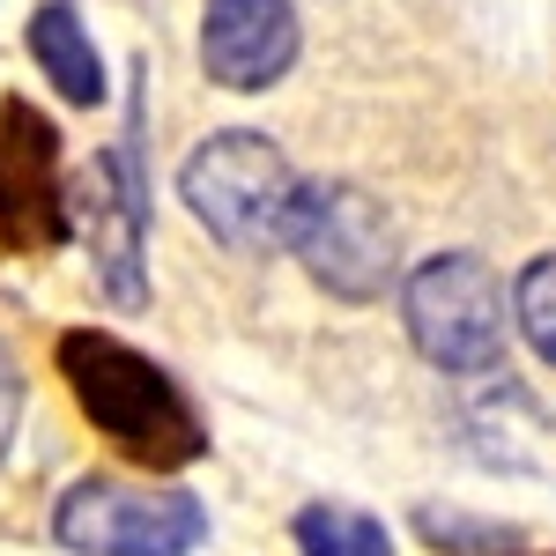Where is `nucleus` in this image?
<instances>
[{"label":"nucleus","instance_id":"obj_4","mask_svg":"<svg viewBox=\"0 0 556 556\" xmlns=\"http://www.w3.org/2000/svg\"><path fill=\"white\" fill-rule=\"evenodd\" d=\"M208 534V513L193 490L156 482H112L89 475L52 505V542L75 556H193Z\"/></svg>","mask_w":556,"mask_h":556},{"label":"nucleus","instance_id":"obj_10","mask_svg":"<svg viewBox=\"0 0 556 556\" xmlns=\"http://www.w3.org/2000/svg\"><path fill=\"white\" fill-rule=\"evenodd\" d=\"M298 549L304 556H393V534L371 513H349V505H304Z\"/></svg>","mask_w":556,"mask_h":556},{"label":"nucleus","instance_id":"obj_7","mask_svg":"<svg viewBox=\"0 0 556 556\" xmlns=\"http://www.w3.org/2000/svg\"><path fill=\"white\" fill-rule=\"evenodd\" d=\"M298 60V8L290 0H208L201 15V67L223 89H267Z\"/></svg>","mask_w":556,"mask_h":556},{"label":"nucleus","instance_id":"obj_2","mask_svg":"<svg viewBox=\"0 0 556 556\" xmlns=\"http://www.w3.org/2000/svg\"><path fill=\"white\" fill-rule=\"evenodd\" d=\"M186 208L208 223L230 253H290V215H298V172L267 134H208L186 172H178Z\"/></svg>","mask_w":556,"mask_h":556},{"label":"nucleus","instance_id":"obj_3","mask_svg":"<svg viewBox=\"0 0 556 556\" xmlns=\"http://www.w3.org/2000/svg\"><path fill=\"white\" fill-rule=\"evenodd\" d=\"M290 253L304 260V275L342 304H371L386 298L393 267H401V238H393V215L386 201H371L364 186L349 178H312L298 193L290 215Z\"/></svg>","mask_w":556,"mask_h":556},{"label":"nucleus","instance_id":"obj_6","mask_svg":"<svg viewBox=\"0 0 556 556\" xmlns=\"http://www.w3.org/2000/svg\"><path fill=\"white\" fill-rule=\"evenodd\" d=\"M0 238L15 253H45L67 238V178L60 141L23 97L0 104Z\"/></svg>","mask_w":556,"mask_h":556},{"label":"nucleus","instance_id":"obj_12","mask_svg":"<svg viewBox=\"0 0 556 556\" xmlns=\"http://www.w3.org/2000/svg\"><path fill=\"white\" fill-rule=\"evenodd\" d=\"M424 542L445 556H513L519 549L513 527H475L468 513H424Z\"/></svg>","mask_w":556,"mask_h":556},{"label":"nucleus","instance_id":"obj_11","mask_svg":"<svg viewBox=\"0 0 556 556\" xmlns=\"http://www.w3.org/2000/svg\"><path fill=\"white\" fill-rule=\"evenodd\" d=\"M513 312H519V334L534 342V356L556 364V253L527 260V275L513 282Z\"/></svg>","mask_w":556,"mask_h":556},{"label":"nucleus","instance_id":"obj_8","mask_svg":"<svg viewBox=\"0 0 556 556\" xmlns=\"http://www.w3.org/2000/svg\"><path fill=\"white\" fill-rule=\"evenodd\" d=\"M141 230H149V201L127 186L119 156H97L89 172V238H97V267H104V298L141 304Z\"/></svg>","mask_w":556,"mask_h":556},{"label":"nucleus","instance_id":"obj_9","mask_svg":"<svg viewBox=\"0 0 556 556\" xmlns=\"http://www.w3.org/2000/svg\"><path fill=\"white\" fill-rule=\"evenodd\" d=\"M30 60L67 104H104V67H97V45H89L75 0H45L30 15Z\"/></svg>","mask_w":556,"mask_h":556},{"label":"nucleus","instance_id":"obj_5","mask_svg":"<svg viewBox=\"0 0 556 556\" xmlns=\"http://www.w3.org/2000/svg\"><path fill=\"white\" fill-rule=\"evenodd\" d=\"M408 342L438 371H490L505 356V290L475 253H438L401 282Z\"/></svg>","mask_w":556,"mask_h":556},{"label":"nucleus","instance_id":"obj_1","mask_svg":"<svg viewBox=\"0 0 556 556\" xmlns=\"http://www.w3.org/2000/svg\"><path fill=\"white\" fill-rule=\"evenodd\" d=\"M60 379L75 386L89 424L104 430L127 460H141V468L172 475L208 453V424L193 416V401L178 393L172 371H156L141 349L75 327V334H60Z\"/></svg>","mask_w":556,"mask_h":556},{"label":"nucleus","instance_id":"obj_13","mask_svg":"<svg viewBox=\"0 0 556 556\" xmlns=\"http://www.w3.org/2000/svg\"><path fill=\"white\" fill-rule=\"evenodd\" d=\"M15 416H23V379H15V364H8V349H0V453H8V438H15Z\"/></svg>","mask_w":556,"mask_h":556}]
</instances>
